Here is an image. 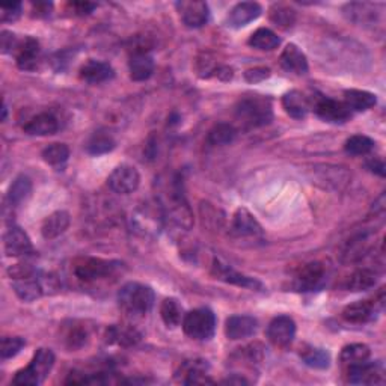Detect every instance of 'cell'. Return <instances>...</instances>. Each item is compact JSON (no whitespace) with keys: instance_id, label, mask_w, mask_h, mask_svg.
Listing matches in <instances>:
<instances>
[{"instance_id":"obj_17","label":"cell","mask_w":386,"mask_h":386,"mask_svg":"<svg viewBox=\"0 0 386 386\" xmlns=\"http://www.w3.org/2000/svg\"><path fill=\"white\" fill-rule=\"evenodd\" d=\"M39 55H41L39 42L35 38L27 37L23 41H20V44L15 50V59H17L18 68L25 71L35 70L39 62Z\"/></svg>"},{"instance_id":"obj_15","label":"cell","mask_w":386,"mask_h":386,"mask_svg":"<svg viewBox=\"0 0 386 386\" xmlns=\"http://www.w3.org/2000/svg\"><path fill=\"white\" fill-rule=\"evenodd\" d=\"M4 242L8 256H26L34 252L29 235L18 227H11L5 234Z\"/></svg>"},{"instance_id":"obj_48","label":"cell","mask_w":386,"mask_h":386,"mask_svg":"<svg viewBox=\"0 0 386 386\" xmlns=\"http://www.w3.org/2000/svg\"><path fill=\"white\" fill-rule=\"evenodd\" d=\"M70 6L73 8V11L77 15H88L92 13L96 5L91 4V2H73V4H70Z\"/></svg>"},{"instance_id":"obj_18","label":"cell","mask_w":386,"mask_h":386,"mask_svg":"<svg viewBox=\"0 0 386 386\" xmlns=\"http://www.w3.org/2000/svg\"><path fill=\"white\" fill-rule=\"evenodd\" d=\"M128 70H130V79L135 82H144L151 77L154 71V61L149 56L147 50L136 49L130 61H128Z\"/></svg>"},{"instance_id":"obj_22","label":"cell","mask_w":386,"mask_h":386,"mask_svg":"<svg viewBox=\"0 0 386 386\" xmlns=\"http://www.w3.org/2000/svg\"><path fill=\"white\" fill-rule=\"evenodd\" d=\"M183 374L185 385H198V383H213V380L208 378V363L207 361L195 359V361H186L183 366L180 367V373Z\"/></svg>"},{"instance_id":"obj_27","label":"cell","mask_w":386,"mask_h":386,"mask_svg":"<svg viewBox=\"0 0 386 386\" xmlns=\"http://www.w3.org/2000/svg\"><path fill=\"white\" fill-rule=\"evenodd\" d=\"M282 106L285 112L294 118V120H302L311 109L309 99L300 91H290L282 96Z\"/></svg>"},{"instance_id":"obj_6","label":"cell","mask_w":386,"mask_h":386,"mask_svg":"<svg viewBox=\"0 0 386 386\" xmlns=\"http://www.w3.org/2000/svg\"><path fill=\"white\" fill-rule=\"evenodd\" d=\"M180 18L190 29L202 27L210 18V9L206 2L199 0H183L175 4Z\"/></svg>"},{"instance_id":"obj_38","label":"cell","mask_w":386,"mask_h":386,"mask_svg":"<svg viewBox=\"0 0 386 386\" xmlns=\"http://www.w3.org/2000/svg\"><path fill=\"white\" fill-rule=\"evenodd\" d=\"M88 340H89L88 328L77 323H73L71 326H68L66 330V335H63V341H66V346L70 350L82 349L85 344H87Z\"/></svg>"},{"instance_id":"obj_28","label":"cell","mask_w":386,"mask_h":386,"mask_svg":"<svg viewBox=\"0 0 386 386\" xmlns=\"http://www.w3.org/2000/svg\"><path fill=\"white\" fill-rule=\"evenodd\" d=\"M344 103L350 111L363 112V111L371 109L373 106H376L378 99H376V95L368 92V91L349 89L344 92Z\"/></svg>"},{"instance_id":"obj_45","label":"cell","mask_w":386,"mask_h":386,"mask_svg":"<svg viewBox=\"0 0 386 386\" xmlns=\"http://www.w3.org/2000/svg\"><path fill=\"white\" fill-rule=\"evenodd\" d=\"M0 20L4 21V23H6V21H14L20 17L21 14V4H11V5H2V8H0Z\"/></svg>"},{"instance_id":"obj_49","label":"cell","mask_w":386,"mask_h":386,"mask_svg":"<svg viewBox=\"0 0 386 386\" xmlns=\"http://www.w3.org/2000/svg\"><path fill=\"white\" fill-rule=\"evenodd\" d=\"M50 9H51V4L49 2H37V4H32V11H34V15L37 17H46L50 14Z\"/></svg>"},{"instance_id":"obj_40","label":"cell","mask_w":386,"mask_h":386,"mask_svg":"<svg viewBox=\"0 0 386 386\" xmlns=\"http://www.w3.org/2000/svg\"><path fill=\"white\" fill-rule=\"evenodd\" d=\"M30 192H32L30 180L25 175H20L14 180V183L11 185L9 192H8V198H9L11 204H21L30 197Z\"/></svg>"},{"instance_id":"obj_33","label":"cell","mask_w":386,"mask_h":386,"mask_svg":"<svg viewBox=\"0 0 386 386\" xmlns=\"http://www.w3.org/2000/svg\"><path fill=\"white\" fill-rule=\"evenodd\" d=\"M368 251H370V240L367 235L366 234L358 235V237L350 240L346 244L344 251H342V261L344 263L358 261V260L363 259Z\"/></svg>"},{"instance_id":"obj_12","label":"cell","mask_w":386,"mask_h":386,"mask_svg":"<svg viewBox=\"0 0 386 386\" xmlns=\"http://www.w3.org/2000/svg\"><path fill=\"white\" fill-rule=\"evenodd\" d=\"M166 208H168L169 218L173 219L177 225H180V227H185L187 230L192 227V223H193L192 211L187 206V201H186L185 195L180 192L178 186L173 187Z\"/></svg>"},{"instance_id":"obj_20","label":"cell","mask_w":386,"mask_h":386,"mask_svg":"<svg viewBox=\"0 0 386 386\" xmlns=\"http://www.w3.org/2000/svg\"><path fill=\"white\" fill-rule=\"evenodd\" d=\"M378 311V302H370V300H358L355 304H350L342 311V317L349 323L362 325L367 323Z\"/></svg>"},{"instance_id":"obj_25","label":"cell","mask_w":386,"mask_h":386,"mask_svg":"<svg viewBox=\"0 0 386 386\" xmlns=\"http://www.w3.org/2000/svg\"><path fill=\"white\" fill-rule=\"evenodd\" d=\"M232 231L240 237H251V235H260L263 232L261 225L246 208H239L232 219Z\"/></svg>"},{"instance_id":"obj_44","label":"cell","mask_w":386,"mask_h":386,"mask_svg":"<svg viewBox=\"0 0 386 386\" xmlns=\"http://www.w3.org/2000/svg\"><path fill=\"white\" fill-rule=\"evenodd\" d=\"M26 341L20 337H5L2 338V344H0V356L2 359H11L21 351L25 347Z\"/></svg>"},{"instance_id":"obj_37","label":"cell","mask_w":386,"mask_h":386,"mask_svg":"<svg viewBox=\"0 0 386 386\" xmlns=\"http://www.w3.org/2000/svg\"><path fill=\"white\" fill-rule=\"evenodd\" d=\"M300 358L311 368L325 370L330 366V355L325 349L317 347H305L300 351Z\"/></svg>"},{"instance_id":"obj_34","label":"cell","mask_w":386,"mask_h":386,"mask_svg":"<svg viewBox=\"0 0 386 386\" xmlns=\"http://www.w3.org/2000/svg\"><path fill=\"white\" fill-rule=\"evenodd\" d=\"M370 347L366 346V344H350V346H346L344 349L341 350V355H340V361L342 366H346L347 368L349 367H353V366H358V363H362L370 359Z\"/></svg>"},{"instance_id":"obj_11","label":"cell","mask_w":386,"mask_h":386,"mask_svg":"<svg viewBox=\"0 0 386 386\" xmlns=\"http://www.w3.org/2000/svg\"><path fill=\"white\" fill-rule=\"evenodd\" d=\"M316 113L323 121L332 124H342L351 118V111L346 106V103L332 99H320L316 103Z\"/></svg>"},{"instance_id":"obj_10","label":"cell","mask_w":386,"mask_h":386,"mask_svg":"<svg viewBox=\"0 0 386 386\" xmlns=\"http://www.w3.org/2000/svg\"><path fill=\"white\" fill-rule=\"evenodd\" d=\"M213 275L216 276L218 280L232 284V285L249 288V290H259V292H263L264 290V285L259 280L235 272L234 269H231L230 266L220 263L219 260H214V263H213Z\"/></svg>"},{"instance_id":"obj_42","label":"cell","mask_w":386,"mask_h":386,"mask_svg":"<svg viewBox=\"0 0 386 386\" xmlns=\"http://www.w3.org/2000/svg\"><path fill=\"white\" fill-rule=\"evenodd\" d=\"M115 148V141L111 135L95 133L87 144V151L92 156H100L112 151Z\"/></svg>"},{"instance_id":"obj_47","label":"cell","mask_w":386,"mask_h":386,"mask_svg":"<svg viewBox=\"0 0 386 386\" xmlns=\"http://www.w3.org/2000/svg\"><path fill=\"white\" fill-rule=\"evenodd\" d=\"M0 41H2V51L4 53H15L20 41L17 39V37L14 34H11L8 30L2 32V37H0Z\"/></svg>"},{"instance_id":"obj_32","label":"cell","mask_w":386,"mask_h":386,"mask_svg":"<svg viewBox=\"0 0 386 386\" xmlns=\"http://www.w3.org/2000/svg\"><path fill=\"white\" fill-rule=\"evenodd\" d=\"M235 136H237V130L232 124L228 123H219L213 125L211 130L207 135V142L211 147H223L231 144Z\"/></svg>"},{"instance_id":"obj_4","label":"cell","mask_w":386,"mask_h":386,"mask_svg":"<svg viewBox=\"0 0 386 386\" xmlns=\"http://www.w3.org/2000/svg\"><path fill=\"white\" fill-rule=\"evenodd\" d=\"M181 325H183V330L187 337L198 341H206L214 335L216 317L208 308H198L187 313Z\"/></svg>"},{"instance_id":"obj_9","label":"cell","mask_w":386,"mask_h":386,"mask_svg":"<svg viewBox=\"0 0 386 386\" xmlns=\"http://www.w3.org/2000/svg\"><path fill=\"white\" fill-rule=\"evenodd\" d=\"M296 337V323L292 317L280 316L275 317L267 328V338L276 347H287Z\"/></svg>"},{"instance_id":"obj_31","label":"cell","mask_w":386,"mask_h":386,"mask_svg":"<svg viewBox=\"0 0 386 386\" xmlns=\"http://www.w3.org/2000/svg\"><path fill=\"white\" fill-rule=\"evenodd\" d=\"M280 44H281L280 37H278L275 32H272L267 27L256 29L249 38V46L256 50H263V51L275 50L280 47Z\"/></svg>"},{"instance_id":"obj_46","label":"cell","mask_w":386,"mask_h":386,"mask_svg":"<svg viewBox=\"0 0 386 386\" xmlns=\"http://www.w3.org/2000/svg\"><path fill=\"white\" fill-rule=\"evenodd\" d=\"M270 76V70L264 68V67H259V68H252L244 73V79L248 80L249 83H259L263 82L264 79H267Z\"/></svg>"},{"instance_id":"obj_14","label":"cell","mask_w":386,"mask_h":386,"mask_svg":"<svg viewBox=\"0 0 386 386\" xmlns=\"http://www.w3.org/2000/svg\"><path fill=\"white\" fill-rule=\"evenodd\" d=\"M325 280V266L321 263H309L300 269L296 276L294 287L297 292H314Z\"/></svg>"},{"instance_id":"obj_7","label":"cell","mask_w":386,"mask_h":386,"mask_svg":"<svg viewBox=\"0 0 386 386\" xmlns=\"http://www.w3.org/2000/svg\"><path fill=\"white\" fill-rule=\"evenodd\" d=\"M139 183H141V175H139L137 169L130 165L118 166L107 178V185L120 195L133 193L139 187Z\"/></svg>"},{"instance_id":"obj_35","label":"cell","mask_w":386,"mask_h":386,"mask_svg":"<svg viewBox=\"0 0 386 386\" xmlns=\"http://www.w3.org/2000/svg\"><path fill=\"white\" fill-rule=\"evenodd\" d=\"M378 282V275L370 269H359L349 276L347 288L350 292H367Z\"/></svg>"},{"instance_id":"obj_30","label":"cell","mask_w":386,"mask_h":386,"mask_svg":"<svg viewBox=\"0 0 386 386\" xmlns=\"http://www.w3.org/2000/svg\"><path fill=\"white\" fill-rule=\"evenodd\" d=\"M160 316H162L163 323L168 328H177L183 323V306L180 305L177 299L168 297L163 300L162 305H160Z\"/></svg>"},{"instance_id":"obj_29","label":"cell","mask_w":386,"mask_h":386,"mask_svg":"<svg viewBox=\"0 0 386 386\" xmlns=\"http://www.w3.org/2000/svg\"><path fill=\"white\" fill-rule=\"evenodd\" d=\"M107 342L111 344H118L123 347H130L135 346L136 342L141 340V334L133 328H125V326H112L107 329Z\"/></svg>"},{"instance_id":"obj_2","label":"cell","mask_w":386,"mask_h":386,"mask_svg":"<svg viewBox=\"0 0 386 386\" xmlns=\"http://www.w3.org/2000/svg\"><path fill=\"white\" fill-rule=\"evenodd\" d=\"M235 116L246 127H261L273 120L270 101L263 96H246L235 107Z\"/></svg>"},{"instance_id":"obj_23","label":"cell","mask_w":386,"mask_h":386,"mask_svg":"<svg viewBox=\"0 0 386 386\" xmlns=\"http://www.w3.org/2000/svg\"><path fill=\"white\" fill-rule=\"evenodd\" d=\"M26 135L30 136H50L59 130V123L51 113H39L32 118V120L23 127Z\"/></svg>"},{"instance_id":"obj_24","label":"cell","mask_w":386,"mask_h":386,"mask_svg":"<svg viewBox=\"0 0 386 386\" xmlns=\"http://www.w3.org/2000/svg\"><path fill=\"white\" fill-rule=\"evenodd\" d=\"M281 67L288 73L302 76L308 71V61L304 51L296 44H288L281 55Z\"/></svg>"},{"instance_id":"obj_21","label":"cell","mask_w":386,"mask_h":386,"mask_svg":"<svg viewBox=\"0 0 386 386\" xmlns=\"http://www.w3.org/2000/svg\"><path fill=\"white\" fill-rule=\"evenodd\" d=\"M115 76L113 68L109 63L91 59L80 68V79L91 85H99L111 80Z\"/></svg>"},{"instance_id":"obj_41","label":"cell","mask_w":386,"mask_h":386,"mask_svg":"<svg viewBox=\"0 0 386 386\" xmlns=\"http://www.w3.org/2000/svg\"><path fill=\"white\" fill-rule=\"evenodd\" d=\"M373 148H374L373 139L363 135H355L349 137L344 145L346 153L351 156H366L370 151H373Z\"/></svg>"},{"instance_id":"obj_8","label":"cell","mask_w":386,"mask_h":386,"mask_svg":"<svg viewBox=\"0 0 386 386\" xmlns=\"http://www.w3.org/2000/svg\"><path fill=\"white\" fill-rule=\"evenodd\" d=\"M349 382L353 385H383L385 368L380 362H362L349 367Z\"/></svg>"},{"instance_id":"obj_36","label":"cell","mask_w":386,"mask_h":386,"mask_svg":"<svg viewBox=\"0 0 386 386\" xmlns=\"http://www.w3.org/2000/svg\"><path fill=\"white\" fill-rule=\"evenodd\" d=\"M344 13L358 25L373 23L374 18H376V9L371 4H349L344 8Z\"/></svg>"},{"instance_id":"obj_43","label":"cell","mask_w":386,"mask_h":386,"mask_svg":"<svg viewBox=\"0 0 386 386\" xmlns=\"http://www.w3.org/2000/svg\"><path fill=\"white\" fill-rule=\"evenodd\" d=\"M270 21L281 29H288L294 25L296 13L285 5H273L270 9Z\"/></svg>"},{"instance_id":"obj_1","label":"cell","mask_w":386,"mask_h":386,"mask_svg":"<svg viewBox=\"0 0 386 386\" xmlns=\"http://www.w3.org/2000/svg\"><path fill=\"white\" fill-rule=\"evenodd\" d=\"M118 304H120V308L125 314L132 317H141L153 308L154 293L147 285L128 282L118 293Z\"/></svg>"},{"instance_id":"obj_39","label":"cell","mask_w":386,"mask_h":386,"mask_svg":"<svg viewBox=\"0 0 386 386\" xmlns=\"http://www.w3.org/2000/svg\"><path fill=\"white\" fill-rule=\"evenodd\" d=\"M70 157V149L66 144H51L42 149V158L51 166H62Z\"/></svg>"},{"instance_id":"obj_13","label":"cell","mask_w":386,"mask_h":386,"mask_svg":"<svg viewBox=\"0 0 386 386\" xmlns=\"http://www.w3.org/2000/svg\"><path fill=\"white\" fill-rule=\"evenodd\" d=\"M13 288L15 294L21 300H25V302H34L46 292L41 278H38L35 272L15 278V280H13Z\"/></svg>"},{"instance_id":"obj_5","label":"cell","mask_w":386,"mask_h":386,"mask_svg":"<svg viewBox=\"0 0 386 386\" xmlns=\"http://www.w3.org/2000/svg\"><path fill=\"white\" fill-rule=\"evenodd\" d=\"M118 263L101 259H80L74 264V275L83 282H95L109 278L118 269Z\"/></svg>"},{"instance_id":"obj_16","label":"cell","mask_w":386,"mask_h":386,"mask_svg":"<svg viewBox=\"0 0 386 386\" xmlns=\"http://www.w3.org/2000/svg\"><path fill=\"white\" fill-rule=\"evenodd\" d=\"M263 13V8L256 2H242L235 5L228 14L227 25L234 29L248 26L251 21L256 20Z\"/></svg>"},{"instance_id":"obj_50","label":"cell","mask_w":386,"mask_h":386,"mask_svg":"<svg viewBox=\"0 0 386 386\" xmlns=\"http://www.w3.org/2000/svg\"><path fill=\"white\" fill-rule=\"evenodd\" d=\"M367 166H368V169H370V170H373V173L379 174L380 177H385V163H383V160L374 157V158L368 160V162H367Z\"/></svg>"},{"instance_id":"obj_26","label":"cell","mask_w":386,"mask_h":386,"mask_svg":"<svg viewBox=\"0 0 386 386\" xmlns=\"http://www.w3.org/2000/svg\"><path fill=\"white\" fill-rule=\"evenodd\" d=\"M70 227V214L67 211H55L42 222L41 234L46 240H53L66 232Z\"/></svg>"},{"instance_id":"obj_3","label":"cell","mask_w":386,"mask_h":386,"mask_svg":"<svg viewBox=\"0 0 386 386\" xmlns=\"http://www.w3.org/2000/svg\"><path fill=\"white\" fill-rule=\"evenodd\" d=\"M53 366H55L53 351L50 349H39L29 366L15 374L13 382L20 386H37L49 376Z\"/></svg>"},{"instance_id":"obj_19","label":"cell","mask_w":386,"mask_h":386,"mask_svg":"<svg viewBox=\"0 0 386 386\" xmlns=\"http://www.w3.org/2000/svg\"><path fill=\"white\" fill-rule=\"evenodd\" d=\"M259 329V321L251 316H232L225 325V334L230 340H243L252 337Z\"/></svg>"}]
</instances>
